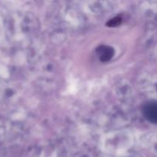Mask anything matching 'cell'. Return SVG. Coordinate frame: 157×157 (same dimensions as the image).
<instances>
[{"label":"cell","mask_w":157,"mask_h":157,"mask_svg":"<svg viewBox=\"0 0 157 157\" xmlns=\"http://www.w3.org/2000/svg\"><path fill=\"white\" fill-rule=\"evenodd\" d=\"M144 113L149 121L157 124V102H150L146 104Z\"/></svg>","instance_id":"1"}]
</instances>
